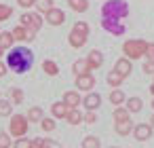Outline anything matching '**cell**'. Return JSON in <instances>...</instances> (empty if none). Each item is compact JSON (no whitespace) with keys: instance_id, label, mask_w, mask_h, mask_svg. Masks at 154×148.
I'll use <instances>...</instances> for the list:
<instances>
[{"instance_id":"obj_3","label":"cell","mask_w":154,"mask_h":148,"mask_svg":"<svg viewBox=\"0 0 154 148\" xmlns=\"http://www.w3.org/2000/svg\"><path fill=\"white\" fill-rule=\"evenodd\" d=\"M146 49H148V43L141 38H131V40H125V45H122V53L131 61L146 57Z\"/></svg>"},{"instance_id":"obj_2","label":"cell","mask_w":154,"mask_h":148,"mask_svg":"<svg viewBox=\"0 0 154 148\" xmlns=\"http://www.w3.org/2000/svg\"><path fill=\"white\" fill-rule=\"evenodd\" d=\"M101 17L106 19H125L129 17V5L127 0H106L101 7Z\"/></svg>"},{"instance_id":"obj_15","label":"cell","mask_w":154,"mask_h":148,"mask_svg":"<svg viewBox=\"0 0 154 148\" xmlns=\"http://www.w3.org/2000/svg\"><path fill=\"white\" fill-rule=\"evenodd\" d=\"M63 102H66L68 108H78V106L82 104V97H80L78 89H76V91H66V93H63Z\"/></svg>"},{"instance_id":"obj_31","label":"cell","mask_w":154,"mask_h":148,"mask_svg":"<svg viewBox=\"0 0 154 148\" xmlns=\"http://www.w3.org/2000/svg\"><path fill=\"white\" fill-rule=\"evenodd\" d=\"M82 148H101V142L97 135H87L82 140Z\"/></svg>"},{"instance_id":"obj_33","label":"cell","mask_w":154,"mask_h":148,"mask_svg":"<svg viewBox=\"0 0 154 148\" xmlns=\"http://www.w3.org/2000/svg\"><path fill=\"white\" fill-rule=\"evenodd\" d=\"M11 146H13L11 133L9 131H0V148H11Z\"/></svg>"},{"instance_id":"obj_21","label":"cell","mask_w":154,"mask_h":148,"mask_svg":"<svg viewBox=\"0 0 154 148\" xmlns=\"http://www.w3.org/2000/svg\"><path fill=\"white\" fill-rule=\"evenodd\" d=\"M110 102H112V106H122L125 102H127V97H125V93H122V89H112L110 91Z\"/></svg>"},{"instance_id":"obj_10","label":"cell","mask_w":154,"mask_h":148,"mask_svg":"<svg viewBox=\"0 0 154 148\" xmlns=\"http://www.w3.org/2000/svg\"><path fill=\"white\" fill-rule=\"evenodd\" d=\"M87 40H89V36H87V34H80V32H76V30H72V32L68 34V45H70L72 49H82V47L87 45Z\"/></svg>"},{"instance_id":"obj_25","label":"cell","mask_w":154,"mask_h":148,"mask_svg":"<svg viewBox=\"0 0 154 148\" xmlns=\"http://www.w3.org/2000/svg\"><path fill=\"white\" fill-rule=\"evenodd\" d=\"M68 5H70V9L76 11V13L89 11V0H68Z\"/></svg>"},{"instance_id":"obj_42","label":"cell","mask_w":154,"mask_h":148,"mask_svg":"<svg viewBox=\"0 0 154 148\" xmlns=\"http://www.w3.org/2000/svg\"><path fill=\"white\" fill-rule=\"evenodd\" d=\"M42 140L45 137H34L32 140V148H42Z\"/></svg>"},{"instance_id":"obj_32","label":"cell","mask_w":154,"mask_h":148,"mask_svg":"<svg viewBox=\"0 0 154 148\" xmlns=\"http://www.w3.org/2000/svg\"><path fill=\"white\" fill-rule=\"evenodd\" d=\"M40 127H42V131H55V127H57V123H55V118H49V116H42V121H40Z\"/></svg>"},{"instance_id":"obj_28","label":"cell","mask_w":154,"mask_h":148,"mask_svg":"<svg viewBox=\"0 0 154 148\" xmlns=\"http://www.w3.org/2000/svg\"><path fill=\"white\" fill-rule=\"evenodd\" d=\"M9 97H11V102H13V104H17V106H19V104H23V99H26V95H23V91H21L19 87H13V89L9 91Z\"/></svg>"},{"instance_id":"obj_35","label":"cell","mask_w":154,"mask_h":148,"mask_svg":"<svg viewBox=\"0 0 154 148\" xmlns=\"http://www.w3.org/2000/svg\"><path fill=\"white\" fill-rule=\"evenodd\" d=\"M13 148H32V140L30 137H17L15 140V144H13Z\"/></svg>"},{"instance_id":"obj_20","label":"cell","mask_w":154,"mask_h":148,"mask_svg":"<svg viewBox=\"0 0 154 148\" xmlns=\"http://www.w3.org/2000/svg\"><path fill=\"white\" fill-rule=\"evenodd\" d=\"M125 106H127V110H129L131 114H137V112H141V108H143V102H141L139 97H129V99L125 102Z\"/></svg>"},{"instance_id":"obj_47","label":"cell","mask_w":154,"mask_h":148,"mask_svg":"<svg viewBox=\"0 0 154 148\" xmlns=\"http://www.w3.org/2000/svg\"><path fill=\"white\" fill-rule=\"evenodd\" d=\"M152 108H154V97H152Z\"/></svg>"},{"instance_id":"obj_13","label":"cell","mask_w":154,"mask_h":148,"mask_svg":"<svg viewBox=\"0 0 154 148\" xmlns=\"http://www.w3.org/2000/svg\"><path fill=\"white\" fill-rule=\"evenodd\" d=\"M114 70L120 74V76H129L131 74V70H133V64H131V59L129 57H120V59H116V64H114Z\"/></svg>"},{"instance_id":"obj_40","label":"cell","mask_w":154,"mask_h":148,"mask_svg":"<svg viewBox=\"0 0 154 148\" xmlns=\"http://www.w3.org/2000/svg\"><path fill=\"white\" fill-rule=\"evenodd\" d=\"M146 57H148V59H154V43H148V49H146Z\"/></svg>"},{"instance_id":"obj_22","label":"cell","mask_w":154,"mask_h":148,"mask_svg":"<svg viewBox=\"0 0 154 148\" xmlns=\"http://www.w3.org/2000/svg\"><path fill=\"white\" fill-rule=\"evenodd\" d=\"M13 45H15V36H13V32H0V47H2L5 51H9Z\"/></svg>"},{"instance_id":"obj_46","label":"cell","mask_w":154,"mask_h":148,"mask_svg":"<svg viewBox=\"0 0 154 148\" xmlns=\"http://www.w3.org/2000/svg\"><path fill=\"white\" fill-rule=\"evenodd\" d=\"M2 55H5V49H2V47H0V57H2Z\"/></svg>"},{"instance_id":"obj_5","label":"cell","mask_w":154,"mask_h":148,"mask_svg":"<svg viewBox=\"0 0 154 148\" xmlns=\"http://www.w3.org/2000/svg\"><path fill=\"white\" fill-rule=\"evenodd\" d=\"M19 24L21 26H26L28 30H34V32H38L40 28H42V17H40V13H21V17H19Z\"/></svg>"},{"instance_id":"obj_41","label":"cell","mask_w":154,"mask_h":148,"mask_svg":"<svg viewBox=\"0 0 154 148\" xmlns=\"http://www.w3.org/2000/svg\"><path fill=\"white\" fill-rule=\"evenodd\" d=\"M7 72H9V66H7L5 61H0V78L7 76Z\"/></svg>"},{"instance_id":"obj_24","label":"cell","mask_w":154,"mask_h":148,"mask_svg":"<svg viewBox=\"0 0 154 148\" xmlns=\"http://www.w3.org/2000/svg\"><path fill=\"white\" fill-rule=\"evenodd\" d=\"M26 116H28V121H30V123H40L45 114H42V108H40V106H32V108L28 110V114H26Z\"/></svg>"},{"instance_id":"obj_34","label":"cell","mask_w":154,"mask_h":148,"mask_svg":"<svg viewBox=\"0 0 154 148\" xmlns=\"http://www.w3.org/2000/svg\"><path fill=\"white\" fill-rule=\"evenodd\" d=\"M13 15V7L11 5H0V21H7Z\"/></svg>"},{"instance_id":"obj_7","label":"cell","mask_w":154,"mask_h":148,"mask_svg":"<svg viewBox=\"0 0 154 148\" xmlns=\"http://www.w3.org/2000/svg\"><path fill=\"white\" fill-rule=\"evenodd\" d=\"M74 85H76V89L78 91H93V87H95V76L89 72V74H80V76H76V80H74Z\"/></svg>"},{"instance_id":"obj_27","label":"cell","mask_w":154,"mask_h":148,"mask_svg":"<svg viewBox=\"0 0 154 148\" xmlns=\"http://www.w3.org/2000/svg\"><path fill=\"white\" fill-rule=\"evenodd\" d=\"M131 118V112L127 110V106H114V123L116 121H127Z\"/></svg>"},{"instance_id":"obj_9","label":"cell","mask_w":154,"mask_h":148,"mask_svg":"<svg viewBox=\"0 0 154 148\" xmlns=\"http://www.w3.org/2000/svg\"><path fill=\"white\" fill-rule=\"evenodd\" d=\"M45 19H47V24H49V26H61V24L66 21V13H63L61 9L53 7L51 11H47V13H45Z\"/></svg>"},{"instance_id":"obj_19","label":"cell","mask_w":154,"mask_h":148,"mask_svg":"<svg viewBox=\"0 0 154 148\" xmlns=\"http://www.w3.org/2000/svg\"><path fill=\"white\" fill-rule=\"evenodd\" d=\"M82 118H85V114H82L78 108H70L68 114H66V123H70V125H80Z\"/></svg>"},{"instance_id":"obj_23","label":"cell","mask_w":154,"mask_h":148,"mask_svg":"<svg viewBox=\"0 0 154 148\" xmlns=\"http://www.w3.org/2000/svg\"><path fill=\"white\" fill-rule=\"evenodd\" d=\"M106 80H108V85L112 87V89H116V87H120L122 85V80H125V76H120L116 70H112V72H108V76H106Z\"/></svg>"},{"instance_id":"obj_36","label":"cell","mask_w":154,"mask_h":148,"mask_svg":"<svg viewBox=\"0 0 154 148\" xmlns=\"http://www.w3.org/2000/svg\"><path fill=\"white\" fill-rule=\"evenodd\" d=\"M72 30H76V32H80V34H87V36H89V24H87V21H76Z\"/></svg>"},{"instance_id":"obj_44","label":"cell","mask_w":154,"mask_h":148,"mask_svg":"<svg viewBox=\"0 0 154 148\" xmlns=\"http://www.w3.org/2000/svg\"><path fill=\"white\" fill-rule=\"evenodd\" d=\"M150 93H152V97H154V83L150 85Z\"/></svg>"},{"instance_id":"obj_16","label":"cell","mask_w":154,"mask_h":148,"mask_svg":"<svg viewBox=\"0 0 154 148\" xmlns=\"http://www.w3.org/2000/svg\"><path fill=\"white\" fill-rule=\"evenodd\" d=\"M87 59H89V64H91L93 70H99V68L103 66V53H101L99 49H93V51L87 55Z\"/></svg>"},{"instance_id":"obj_49","label":"cell","mask_w":154,"mask_h":148,"mask_svg":"<svg viewBox=\"0 0 154 148\" xmlns=\"http://www.w3.org/2000/svg\"><path fill=\"white\" fill-rule=\"evenodd\" d=\"M0 97H2V93H0Z\"/></svg>"},{"instance_id":"obj_18","label":"cell","mask_w":154,"mask_h":148,"mask_svg":"<svg viewBox=\"0 0 154 148\" xmlns=\"http://www.w3.org/2000/svg\"><path fill=\"white\" fill-rule=\"evenodd\" d=\"M114 129H116V133L118 135H129L131 131H133V123H131V118H127V121H116L114 123Z\"/></svg>"},{"instance_id":"obj_38","label":"cell","mask_w":154,"mask_h":148,"mask_svg":"<svg viewBox=\"0 0 154 148\" xmlns=\"http://www.w3.org/2000/svg\"><path fill=\"white\" fill-rule=\"evenodd\" d=\"M141 68H143L146 74H152V76H154V59H148V57H146V61H143Z\"/></svg>"},{"instance_id":"obj_26","label":"cell","mask_w":154,"mask_h":148,"mask_svg":"<svg viewBox=\"0 0 154 148\" xmlns=\"http://www.w3.org/2000/svg\"><path fill=\"white\" fill-rule=\"evenodd\" d=\"M42 70H45V74H49V76H57V74H59V66H57L53 59H45V61H42Z\"/></svg>"},{"instance_id":"obj_14","label":"cell","mask_w":154,"mask_h":148,"mask_svg":"<svg viewBox=\"0 0 154 148\" xmlns=\"http://www.w3.org/2000/svg\"><path fill=\"white\" fill-rule=\"evenodd\" d=\"M72 72H74V76H80V74H89V72H93V68H91L89 59H76V61L72 64Z\"/></svg>"},{"instance_id":"obj_30","label":"cell","mask_w":154,"mask_h":148,"mask_svg":"<svg viewBox=\"0 0 154 148\" xmlns=\"http://www.w3.org/2000/svg\"><path fill=\"white\" fill-rule=\"evenodd\" d=\"M11 112H13V102L0 97V116H11Z\"/></svg>"},{"instance_id":"obj_17","label":"cell","mask_w":154,"mask_h":148,"mask_svg":"<svg viewBox=\"0 0 154 148\" xmlns=\"http://www.w3.org/2000/svg\"><path fill=\"white\" fill-rule=\"evenodd\" d=\"M68 106H66V102L61 99V102H53L51 104V114H53V118H66V114H68Z\"/></svg>"},{"instance_id":"obj_1","label":"cell","mask_w":154,"mask_h":148,"mask_svg":"<svg viewBox=\"0 0 154 148\" xmlns=\"http://www.w3.org/2000/svg\"><path fill=\"white\" fill-rule=\"evenodd\" d=\"M34 64V53L28 47H15L13 51H9L7 55V66L15 72V74H23L32 68Z\"/></svg>"},{"instance_id":"obj_11","label":"cell","mask_w":154,"mask_h":148,"mask_svg":"<svg viewBox=\"0 0 154 148\" xmlns=\"http://www.w3.org/2000/svg\"><path fill=\"white\" fill-rule=\"evenodd\" d=\"M13 36H15V40H23V43H30V40H34L36 38V32L34 30H28L26 26H17L15 30H13Z\"/></svg>"},{"instance_id":"obj_8","label":"cell","mask_w":154,"mask_h":148,"mask_svg":"<svg viewBox=\"0 0 154 148\" xmlns=\"http://www.w3.org/2000/svg\"><path fill=\"white\" fill-rule=\"evenodd\" d=\"M152 131H154V129H152L150 123H139V125L133 127V137H135L137 142H146V140H150Z\"/></svg>"},{"instance_id":"obj_48","label":"cell","mask_w":154,"mask_h":148,"mask_svg":"<svg viewBox=\"0 0 154 148\" xmlns=\"http://www.w3.org/2000/svg\"><path fill=\"white\" fill-rule=\"evenodd\" d=\"M110 148H116V146H110Z\"/></svg>"},{"instance_id":"obj_12","label":"cell","mask_w":154,"mask_h":148,"mask_svg":"<svg viewBox=\"0 0 154 148\" xmlns=\"http://www.w3.org/2000/svg\"><path fill=\"white\" fill-rule=\"evenodd\" d=\"M82 106H85L87 110H97V108L101 106V95L95 93V91H89V93L82 97Z\"/></svg>"},{"instance_id":"obj_43","label":"cell","mask_w":154,"mask_h":148,"mask_svg":"<svg viewBox=\"0 0 154 148\" xmlns=\"http://www.w3.org/2000/svg\"><path fill=\"white\" fill-rule=\"evenodd\" d=\"M53 140H42V148H53Z\"/></svg>"},{"instance_id":"obj_6","label":"cell","mask_w":154,"mask_h":148,"mask_svg":"<svg viewBox=\"0 0 154 148\" xmlns=\"http://www.w3.org/2000/svg\"><path fill=\"white\" fill-rule=\"evenodd\" d=\"M101 28H103L106 32L114 34V36H122L125 30H127V28L120 24V19H106V17H101Z\"/></svg>"},{"instance_id":"obj_4","label":"cell","mask_w":154,"mask_h":148,"mask_svg":"<svg viewBox=\"0 0 154 148\" xmlns=\"http://www.w3.org/2000/svg\"><path fill=\"white\" fill-rule=\"evenodd\" d=\"M28 129H30V121H28L26 114H15V116H11V121H9V133H11V135L23 137V135L28 133Z\"/></svg>"},{"instance_id":"obj_45","label":"cell","mask_w":154,"mask_h":148,"mask_svg":"<svg viewBox=\"0 0 154 148\" xmlns=\"http://www.w3.org/2000/svg\"><path fill=\"white\" fill-rule=\"evenodd\" d=\"M150 125H152V129H154V114L150 116Z\"/></svg>"},{"instance_id":"obj_37","label":"cell","mask_w":154,"mask_h":148,"mask_svg":"<svg viewBox=\"0 0 154 148\" xmlns=\"http://www.w3.org/2000/svg\"><path fill=\"white\" fill-rule=\"evenodd\" d=\"M87 125H95L97 123V112L95 110H87V114H85V118H82Z\"/></svg>"},{"instance_id":"obj_29","label":"cell","mask_w":154,"mask_h":148,"mask_svg":"<svg viewBox=\"0 0 154 148\" xmlns=\"http://www.w3.org/2000/svg\"><path fill=\"white\" fill-rule=\"evenodd\" d=\"M36 9H38V13H47V11H51L53 7H55V0H36V5H34Z\"/></svg>"},{"instance_id":"obj_39","label":"cell","mask_w":154,"mask_h":148,"mask_svg":"<svg viewBox=\"0 0 154 148\" xmlns=\"http://www.w3.org/2000/svg\"><path fill=\"white\" fill-rule=\"evenodd\" d=\"M17 5H19L21 9H32V7L36 5V0H17Z\"/></svg>"}]
</instances>
